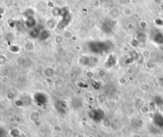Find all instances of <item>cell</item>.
Instances as JSON below:
<instances>
[{
    "label": "cell",
    "instance_id": "cell-2",
    "mask_svg": "<svg viewBox=\"0 0 163 137\" xmlns=\"http://www.w3.org/2000/svg\"><path fill=\"white\" fill-rule=\"evenodd\" d=\"M104 43L101 42H94V43H91L89 45V48L93 53H101L106 50L104 48H105V45H104Z\"/></svg>",
    "mask_w": 163,
    "mask_h": 137
},
{
    "label": "cell",
    "instance_id": "cell-1",
    "mask_svg": "<svg viewBox=\"0 0 163 137\" xmlns=\"http://www.w3.org/2000/svg\"><path fill=\"white\" fill-rule=\"evenodd\" d=\"M90 118L96 122H99L105 118V113L101 108H94L90 112Z\"/></svg>",
    "mask_w": 163,
    "mask_h": 137
},
{
    "label": "cell",
    "instance_id": "cell-3",
    "mask_svg": "<svg viewBox=\"0 0 163 137\" xmlns=\"http://www.w3.org/2000/svg\"><path fill=\"white\" fill-rule=\"evenodd\" d=\"M152 121L154 124L160 129H163V115L159 112H156L153 115Z\"/></svg>",
    "mask_w": 163,
    "mask_h": 137
}]
</instances>
